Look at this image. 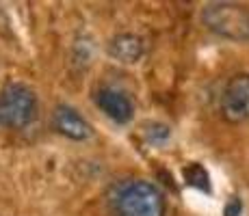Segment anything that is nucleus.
I'll use <instances>...</instances> for the list:
<instances>
[{
    "label": "nucleus",
    "mask_w": 249,
    "mask_h": 216,
    "mask_svg": "<svg viewBox=\"0 0 249 216\" xmlns=\"http://www.w3.org/2000/svg\"><path fill=\"white\" fill-rule=\"evenodd\" d=\"M39 117V100L28 84L9 83L0 89V128L24 130Z\"/></svg>",
    "instance_id": "3"
},
{
    "label": "nucleus",
    "mask_w": 249,
    "mask_h": 216,
    "mask_svg": "<svg viewBox=\"0 0 249 216\" xmlns=\"http://www.w3.org/2000/svg\"><path fill=\"white\" fill-rule=\"evenodd\" d=\"M199 20L213 35L234 43H249V7L238 2H208Z\"/></svg>",
    "instance_id": "2"
},
{
    "label": "nucleus",
    "mask_w": 249,
    "mask_h": 216,
    "mask_svg": "<svg viewBox=\"0 0 249 216\" xmlns=\"http://www.w3.org/2000/svg\"><path fill=\"white\" fill-rule=\"evenodd\" d=\"M182 177H184V184L191 186V188L199 190V193H206V195L213 193L210 175H208V171H206V166L199 165V162H189V165L182 169Z\"/></svg>",
    "instance_id": "8"
},
{
    "label": "nucleus",
    "mask_w": 249,
    "mask_h": 216,
    "mask_svg": "<svg viewBox=\"0 0 249 216\" xmlns=\"http://www.w3.org/2000/svg\"><path fill=\"white\" fill-rule=\"evenodd\" d=\"M219 110L228 123L249 121V74H236L228 80L219 98Z\"/></svg>",
    "instance_id": "4"
},
{
    "label": "nucleus",
    "mask_w": 249,
    "mask_h": 216,
    "mask_svg": "<svg viewBox=\"0 0 249 216\" xmlns=\"http://www.w3.org/2000/svg\"><path fill=\"white\" fill-rule=\"evenodd\" d=\"M107 52L113 61L122 65H135L145 54V41L135 33H119L108 39Z\"/></svg>",
    "instance_id": "7"
},
{
    "label": "nucleus",
    "mask_w": 249,
    "mask_h": 216,
    "mask_svg": "<svg viewBox=\"0 0 249 216\" xmlns=\"http://www.w3.org/2000/svg\"><path fill=\"white\" fill-rule=\"evenodd\" d=\"M243 214V201L238 197H230V201L223 208V216H241Z\"/></svg>",
    "instance_id": "10"
},
{
    "label": "nucleus",
    "mask_w": 249,
    "mask_h": 216,
    "mask_svg": "<svg viewBox=\"0 0 249 216\" xmlns=\"http://www.w3.org/2000/svg\"><path fill=\"white\" fill-rule=\"evenodd\" d=\"M4 24V13H2V9H0V26Z\"/></svg>",
    "instance_id": "11"
},
{
    "label": "nucleus",
    "mask_w": 249,
    "mask_h": 216,
    "mask_svg": "<svg viewBox=\"0 0 249 216\" xmlns=\"http://www.w3.org/2000/svg\"><path fill=\"white\" fill-rule=\"evenodd\" d=\"M93 104L107 119H111L117 126H126L135 117V104L124 91L115 86H100L93 93Z\"/></svg>",
    "instance_id": "5"
},
{
    "label": "nucleus",
    "mask_w": 249,
    "mask_h": 216,
    "mask_svg": "<svg viewBox=\"0 0 249 216\" xmlns=\"http://www.w3.org/2000/svg\"><path fill=\"white\" fill-rule=\"evenodd\" d=\"M143 138H145L147 145L160 147L171 138V128L160 121H147L145 126H143Z\"/></svg>",
    "instance_id": "9"
},
{
    "label": "nucleus",
    "mask_w": 249,
    "mask_h": 216,
    "mask_svg": "<svg viewBox=\"0 0 249 216\" xmlns=\"http://www.w3.org/2000/svg\"><path fill=\"white\" fill-rule=\"evenodd\" d=\"M107 203L113 216H167L165 195L147 180H124L111 186Z\"/></svg>",
    "instance_id": "1"
},
{
    "label": "nucleus",
    "mask_w": 249,
    "mask_h": 216,
    "mask_svg": "<svg viewBox=\"0 0 249 216\" xmlns=\"http://www.w3.org/2000/svg\"><path fill=\"white\" fill-rule=\"evenodd\" d=\"M52 128L76 143H85L93 136V126L70 104H56L52 108Z\"/></svg>",
    "instance_id": "6"
}]
</instances>
